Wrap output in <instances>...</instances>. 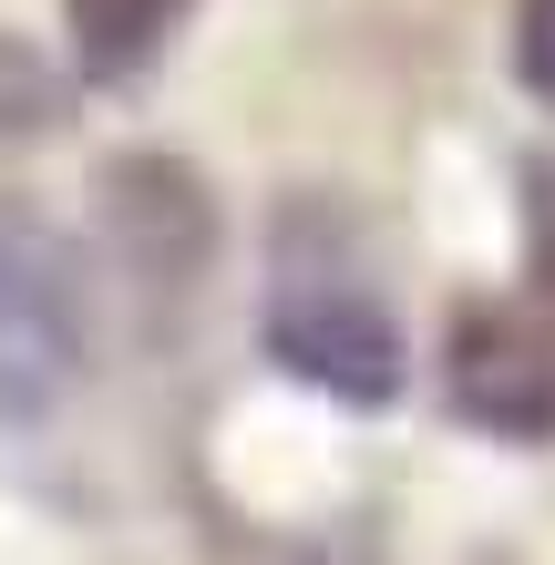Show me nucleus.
<instances>
[{"label":"nucleus","mask_w":555,"mask_h":565,"mask_svg":"<svg viewBox=\"0 0 555 565\" xmlns=\"http://www.w3.org/2000/svg\"><path fill=\"white\" fill-rule=\"evenodd\" d=\"M268 360L278 371L319 381L330 402H391L402 391V319L371 278L361 237L330 216V206H288L278 216V257H268Z\"/></svg>","instance_id":"1"},{"label":"nucleus","mask_w":555,"mask_h":565,"mask_svg":"<svg viewBox=\"0 0 555 565\" xmlns=\"http://www.w3.org/2000/svg\"><path fill=\"white\" fill-rule=\"evenodd\" d=\"M93 360V288L83 257L31 206H0V422H42L73 402Z\"/></svg>","instance_id":"2"},{"label":"nucleus","mask_w":555,"mask_h":565,"mask_svg":"<svg viewBox=\"0 0 555 565\" xmlns=\"http://www.w3.org/2000/svg\"><path fill=\"white\" fill-rule=\"evenodd\" d=\"M442 391L494 443H555V298H463L442 329Z\"/></svg>","instance_id":"3"},{"label":"nucleus","mask_w":555,"mask_h":565,"mask_svg":"<svg viewBox=\"0 0 555 565\" xmlns=\"http://www.w3.org/2000/svg\"><path fill=\"white\" fill-rule=\"evenodd\" d=\"M195 11V0H62V21H73V52L93 83H124L145 73L154 52L175 42V21Z\"/></svg>","instance_id":"4"},{"label":"nucleus","mask_w":555,"mask_h":565,"mask_svg":"<svg viewBox=\"0 0 555 565\" xmlns=\"http://www.w3.org/2000/svg\"><path fill=\"white\" fill-rule=\"evenodd\" d=\"M514 83L555 104V0H514Z\"/></svg>","instance_id":"5"},{"label":"nucleus","mask_w":555,"mask_h":565,"mask_svg":"<svg viewBox=\"0 0 555 565\" xmlns=\"http://www.w3.org/2000/svg\"><path fill=\"white\" fill-rule=\"evenodd\" d=\"M535 247H545V298H555V164L535 175Z\"/></svg>","instance_id":"6"},{"label":"nucleus","mask_w":555,"mask_h":565,"mask_svg":"<svg viewBox=\"0 0 555 565\" xmlns=\"http://www.w3.org/2000/svg\"><path fill=\"white\" fill-rule=\"evenodd\" d=\"M483 565H504V555H483Z\"/></svg>","instance_id":"7"}]
</instances>
